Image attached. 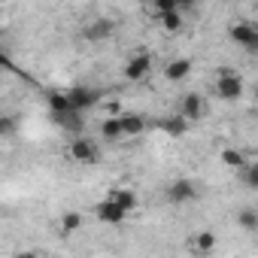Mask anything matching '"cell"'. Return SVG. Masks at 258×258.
<instances>
[{"mask_svg": "<svg viewBox=\"0 0 258 258\" xmlns=\"http://www.w3.org/2000/svg\"><path fill=\"white\" fill-rule=\"evenodd\" d=\"M228 37L246 52V55H258V25L255 22H234L228 28Z\"/></svg>", "mask_w": 258, "mask_h": 258, "instance_id": "3957f363", "label": "cell"}, {"mask_svg": "<svg viewBox=\"0 0 258 258\" xmlns=\"http://www.w3.org/2000/svg\"><path fill=\"white\" fill-rule=\"evenodd\" d=\"M46 103H49L52 118H58V115H64V112H70V109H73V103H70V94H67V91H49V94H46Z\"/></svg>", "mask_w": 258, "mask_h": 258, "instance_id": "9a60e30c", "label": "cell"}, {"mask_svg": "<svg viewBox=\"0 0 258 258\" xmlns=\"http://www.w3.org/2000/svg\"><path fill=\"white\" fill-rule=\"evenodd\" d=\"M191 70H195V61L191 58H170L164 64V79L167 82H182V79L191 76Z\"/></svg>", "mask_w": 258, "mask_h": 258, "instance_id": "30bf717a", "label": "cell"}, {"mask_svg": "<svg viewBox=\"0 0 258 258\" xmlns=\"http://www.w3.org/2000/svg\"><path fill=\"white\" fill-rule=\"evenodd\" d=\"M219 161H222L228 170H237V173H240V170L249 164V161H246V155H243V152H237V149H222Z\"/></svg>", "mask_w": 258, "mask_h": 258, "instance_id": "ac0fdd59", "label": "cell"}, {"mask_svg": "<svg viewBox=\"0 0 258 258\" xmlns=\"http://www.w3.org/2000/svg\"><path fill=\"white\" fill-rule=\"evenodd\" d=\"M100 140H106V143H115V140H124V131H121V112L118 115H106L103 121H100Z\"/></svg>", "mask_w": 258, "mask_h": 258, "instance_id": "7c38bea8", "label": "cell"}, {"mask_svg": "<svg viewBox=\"0 0 258 258\" xmlns=\"http://www.w3.org/2000/svg\"><path fill=\"white\" fill-rule=\"evenodd\" d=\"M213 91L219 100L225 103H237L243 97V79L234 67H219L216 70V79H213Z\"/></svg>", "mask_w": 258, "mask_h": 258, "instance_id": "6da1fadb", "label": "cell"}, {"mask_svg": "<svg viewBox=\"0 0 258 258\" xmlns=\"http://www.w3.org/2000/svg\"><path fill=\"white\" fill-rule=\"evenodd\" d=\"M158 25H161L167 34H179V31H182V25H185L182 10H179V13H167V16H161V19H158Z\"/></svg>", "mask_w": 258, "mask_h": 258, "instance_id": "d6986e66", "label": "cell"}, {"mask_svg": "<svg viewBox=\"0 0 258 258\" xmlns=\"http://www.w3.org/2000/svg\"><path fill=\"white\" fill-rule=\"evenodd\" d=\"M188 249H191L195 255H213V252L219 249V237H216L213 231H195V234L188 237Z\"/></svg>", "mask_w": 258, "mask_h": 258, "instance_id": "9c48e42d", "label": "cell"}, {"mask_svg": "<svg viewBox=\"0 0 258 258\" xmlns=\"http://www.w3.org/2000/svg\"><path fill=\"white\" fill-rule=\"evenodd\" d=\"M237 225L246 231H258V213L255 210H240L237 213Z\"/></svg>", "mask_w": 258, "mask_h": 258, "instance_id": "7402d4cb", "label": "cell"}, {"mask_svg": "<svg viewBox=\"0 0 258 258\" xmlns=\"http://www.w3.org/2000/svg\"><path fill=\"white\" fill-rule=\"evenodd\" d=\"M67 155H70V161H76V164H97L100 161V146L94 143V140H88V137H70V146H67Z\"/></svg>", "mask_w": 258, "mask_h": 258, "instance_id": "277c9868", "label": "cell"}, {"mask_svg": "<svg viewBox=\"0 0 258 258\" xmlns=\"http://www.w3.org/2000/svg\"><path fill=\"white\" fill-rule=\"evenodd\" d=\"M252 94H255V100H258V82H255V88H252Z\"/></svg>", "mask_w": 258, "mask_h": 258, "instance_id": "d4e9b609", "label": "cell"}, {"mask_svg": "<svg viewBox=\"0 0 258 258\" xmlns=\"http://www.w3.org/2000/svg\"><path fill=\"white\" fill-rule=\"evenodd\" d=\"M207 112H210V106H207V97H204V94H198V91L182 94V100H179V115H182L188 124L204 121V118H207Z\"/></svg>", "mask_w": 258, "mask_h": 258, "instance_id": "5b68a950", "label": "cell"}, {"mask_svg": "<svg viewBox=\"0 0 258 258\" xmlns=\"http://www.w3.org/2000/svg\"><path fill=\"white\" fill-rule=\"evenodd\" d=\"M127 216H131V213L121 210V207H118L115 201H109V198H103L100 204H94V219L103 222V225H121Z\"/></svg>", "mask_w": 258, "mask_h": 258, "instance_id": "52a82bcc", "label": "cell"}, {"mask_svg": "<svg viewBox=\"0 0 258 258\" xmlns=\"http://www.w3.org/2000/svg\"><path fill=\"white\" fill-rule=\"evenodd\" d=\"M109 201H115L121 210H127V213H134L137 210V204H140V198H137V191L134 188H109V195H106Z\"/></svg>", "mask_w": 258, "mask_h": 258, "instance_id": "5bb4252c", "label": "cell"}, {"mask_svg": "<svg viewBox=\"0 0 258 258\" xmlns=\"http://www.w3.org/2000/svg\"><path fill=\"white\" fill-rule=\"evenodd\" d=\"M19 258H40V255H37V252H22Z\"/></svg>", "mask_w": 258, "mask_h": 258, "instance_id": "cb8c5ba5", "label": "cell"}, {"mask_svg": "<svg viewBox=\"0 0 258 258\" xmlns=\"http://www.w3.org/2000/svg\"><path fill=\"white\" fill-rule=\"evenodd\" d=\"M149 73H152V55L149 52H134L121 67V76L127 82H143V79H149Z\"/></svg>", "mask_w": 258, "mask_h": 258, "instance_id": "8992f818", "label": "cell"}, {"mask_svg": "<svg viewBox=\"0 0 258 258\" xmlns=\"http://www.w3.org/2000/svg\"><path fill=\"white\" fill-rule=\"evenodd\" d=\"M4 134H13V118H4Z\"/></svg>", "mask_w": 258, "mask_h": 258, "instance_id": "603a6c76", "label": "cell"}, {"mask_svg": "<svg viewBox=\"0 0 258 258\" xmlns=\"http://www.w3.org/2000/svg\"><path fill=\"white\" fill-rule=\"evenodd\" d=\"M79 228H82V213L67 210V213L61 216V234H73V231H79Z\"/></svg>", "mask_w": 258, "mask_h": 258, "instance_id": "44dd1931", "label": "cell"}, {"mask_svg": "<svg viewBox=\"0 0 258 258\" xmlns=\"http://www.w3.org/2000/svg\"><path fill=\"white\" fill-rule=\"evenodd\" d=\"M164 198L173 204V207H182V204H195L201 198V185L188 176H176L167 188H164Z\"/></svg>", "mask_w": 258, "mask_h": 258, "instance_id": "7a4b0ae2", "label": "cell"}, {"mask_svg": "<svg viewBox=\"0 0 258 258\" xmlns=\"http://www.w3.org/2000/svg\"><path fill=\"white\" fill-rule=\"evenodd\" d=\"M82 118H85L82 112H76V109H70V112H64V115H58L55 121H58V124L64 127V131H70L73 137H79V134H82V124H85Z\"/></svg>", "mask_w": 258, "mask_h": 258, "instance_id": "e0dca14e", "label": "cell"}, {"mask_svg": "<svg viewBox=\"0 0 258 258\" xmlns=\"http://www.w3.org/2000/svg\"><path fill=\"white\" fill-rule=\"evenodd\" d=\"M237 176H240V182H243L246 188L258 191V161H249V164H246V167H243Z\"/></svg>", "mask_w": 258, "mask_h": 258, "instance_id": "ffe728a7", "label": "cell"}, {"mask_svg": "<svg viewBox=\"0 0 258 258\" xmlns=\"http://www.w3.org/2000/svg\"><path fill=\"white\" fill-rule=\"evenodd\" d=\"M112 31H115V25H112V19H91L85 28H82V34H85V40H91V43H100V40H106V37H112Z\"/></svg>", "mask_w": 258, "mask_h": 258, "instance_id": "8fae6325", "label": "cell"}, {"mask_svg": "<svg viewBox=\"0 0 258 258\" xmlns=\"http://www.w3.org/2000/svg\"><path fill=\"white\" fill-rule=\"evenodd\" d=\"M121 131L124 137H140L146 131V118L137 112H121Z\"/></svg>", "mask_w": 258, "mask_h": 258, "instance_id": "2e32d148", "label": "cell"}, {"mask_svg": "<svg viewBox=\"0 0 258 258\" xmlns=\"http://www.w3.org/2000/svg\"><path fill=\"white\" fill-rule=\"evenodd\" d=\"M67 94H70L73 109L82 112V115H85L91 106H97V100H100V91H97V88H88V85H73Z\"/></svg>", "mask_w": 258, "mask_h": 258, "instance_id": "ba28073f", "label": "cell"}, {"mask_svg": "<svg viewBox=\"0 0 258 258\" xmlns=\"http://www.w3.org/2000/svg\"><path fill=\"white\" fill-rule=\"evenodd\" d=\"M158 127H161L164 134H170V137H185L191 124L176 112V115H164V118H158Z\"/></svg>", "mask_w": 258, "mask_h": 258, "instance_id": "4fadbf2b", "label": "cell"}]
</instances>
